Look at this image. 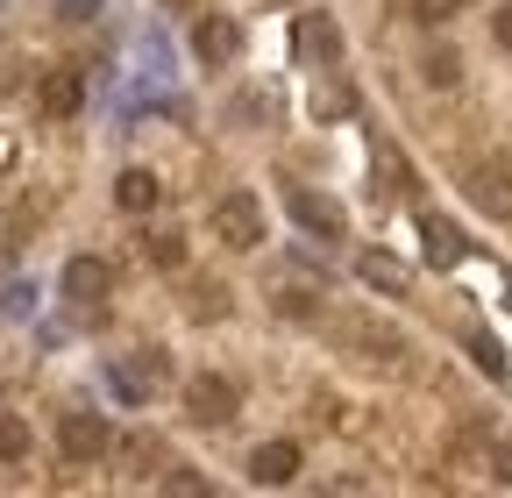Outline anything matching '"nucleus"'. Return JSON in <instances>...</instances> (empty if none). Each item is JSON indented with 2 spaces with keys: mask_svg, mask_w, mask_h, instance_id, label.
<instances>
[{
  "mask_svg": "<svg viewBox=\"0 0 512 498\" xmlns=\"http://www.w3.org/2000/svg\"><path fill=\"white\" fill-rule=\"evenodd\" d=\"M207 228L228 249H264V200H256V193H221L214 214H207Z\"/></svg>",
  "mask_w": 512,
  "mask_h": 498,
  "instance_id": "1",
  "label": "nucleus"
},
{
  "mask_svg": "<svg viewBox=\"0 0 512 498\" xmlns=\"http://www.w3.org/2000/svg\"><path fill=\"white\" fill-rule=\"evenodd\" d=\"M463 185H470V200H477L484 214L512 221V150H491V157H477V164L463 171Z\"/></svg>",
  "mask_w": 512,
  "mask_h": 498,
  "instance_id": "2",
  "label": "nucleus"
},
{
  "mask_svg": "<svg viewBox=\"0 0 512 498\" xmlns=\"http://www.w3.org/2000/svg\"><path fill=\"white\" fill-rule=\"evenodd\" d=\"M235 406H242V392L221 378V370H207V378H192V385H185V413L200 420V427H228Z\"/></svg>",
  "mask_w": 512,
  "mask_h": 498,
  "instance_id": "3",
  "label": "nucleus"
},
{
  "mask_svg": "<svg viewBox=\"0 0 512 498\" xmlns=\"http://www.w3.org/2000/svg\"><path fill=\"white\" fill-rule=\"evenodd\" d=\"M192 57H200V65H235L242 57V22L235 15H200L192 22Z\"/></svg>",
  "mask_w": 512,
  "mask_h": 498,
  "instance_id": "4",
  "label": "nucleus"
},
{
  "mask_svg": "<svg viewBox=\"0 0 512 498\" xmlns=\"http://www.w3.org/2000/svg\"><path fill=\"white\" fill-rule=\"evenodd\" d=\"M57 449H64V463H100L107 456V420L100 413H64L57 420Z\"/></svg>",
  "mask_w": 512,
  "mask_h": 498,
  "instance_id": "5",
  "label": "nucleus"
},
{
  "mask_svg": "<svg viewBox=\"0 0 512 498\" xmlns=\"http://www.w3.org/2000/svg\"><path fill=\"white\" fill-rule=\"evenodd\" d=\"M107 292H114V271L100 257H72V264H64V299H72L79 314H100Z\"/></svg>",
  "mask_w": 512,
  "mask_h": 498,
  "instance_id": "6",
  "label": "nucleus"
},
{
  "mask_svg": "<svg viewBox=\"0 0 512 498\" xmlns=\"http://www.w3.org/2000/svg\"><path fill=\"white\" fill-rule=\"evenodd\" d=\"M342 342L363 363H406V335L399 328H377V321H342Z\"/></svg>",
  "mask_w": 512,
  "mask_h": 498,
  "instance_id": "7",
  "label": "nucleus"
},
{
  "mask_svg": "<svg viewBox=\"0 0 512 498\" xmlns=\"http://www.w3.org/2000/svg\"><path fill=\"white\" fill-rule=\"evenodd\" d=\"M370 193H384V200H399V193H413V164H406V150L399 143H370Z\"/></svg>",
  "mask_w": 512,
  "mask_h": 498,
  "instance_id": "8",
  "label": "nucleus"
},
{
  "mask_svg": "<svg viewBox=\"0 0 512 498\" xmlns=\"http://www.w3.org/2000/svg\"><path fill=\"white\" fill-rule=\"evenodd\" d=\"M420 249H427L434 271H456L463 264V228L448 221V214H420Z\"/></svg>",
  "mask_w": 512,
  "mask_h": 498,
  "instance_id": "9",
  "label": "nucleus"
},
{
  "mask_svg": "<svg viewBox=\"0 0 512 498\" xmlns=\"http://www.w3.org/2000/svg\"><path fill=\"white\" fill-rule=\"evenodd\" d=\"M356 278H363L370 292H384V299H406V285H413V271L392 257V249H363V257H356Z\"/></svg>",
  "mask_w": 512,
  "mask_h": 498,
  "instance_id": "10",
  "label": "nucleus"
},
{
  "mask_svg": "<svg viewBox=\"0 0 512 498\" xmlns=\"http://www.w3.org/2000/svg\"><path fill=\"white\" fill-rule=\"evenodd\" d=\"M292 214H299V228H313V235H342L349 221H342V207L328 200V193H306V185H292Z\"/></svg>",
  "mask_w": 512,
  "mask_h": 498,
  "instance_id": "11",
  "label": "nucleus"
},
{
  "mask_svg": "<svg viewBox=\"0 0 512 498\" xmlns=\"http://www.w3.org/2000/svg\"><path fill=\"white\" fill-rule=\"evenodd\" d=\"M164 200V185H157V171H143V164H128L121 178H114V207L121 214H150Z\"/></svg>",
  "mask_w": 512,
  "mask_h": 498,
  "instance_id": "12",
  "label": "nucleus"
},
{
  "mask_svg": "<svg viewBox=\"0 0 512 498\" xmlns=\"http://www.w3.org/2000/svg\"><path fill=\"white\" fill-rule=\"evenodd\" d=\"M249 477L256 484H292L299 477V442H264V449L249 456Z\"/></svg>",
  "mask_w": 512,
  "mask_h": 498,
  "instance_id": "13",
  "label": "nucleus"
},
{
  "mask_svg": "<svg viewBox=\"0 0 512 498\" xmlns=\"http://www.w3.org/2000/svg\"><path fill=\"white\" fill-rule=\"evenodd\" d=\"M299 50L320 57V65H335V57H342V29L328 15H299Z\"/></svg>",
  "mask_w": 512,
  "mask_h": 498,
  "instance_id": "14",
  "label": "nucleus"
},
{
  "mask_svg": "<svg viewBox=\"0 0 512 498\" xmlns=\"http://www.w3.org/2000/svg\"><path fill=\"white\" fill-rule=\"evenodd\" d=\"M79 100H86V79H79V72H50V79H43V114L64 121V114H79Z\"/></svg>",
  "mask_w": 512,
  "mask_h": 498,
  "instance_id": "15",
  "label": "nucleus"
},
{
  "mask_svg": "<svg viewBox=\"0 0 512 498\" xmlns=\"http://www.w3.org/2000/svg\"><path fill=\"white\" fill-rule=\"evenodd\" d=\"M313 114H320V121H342V114H356V93H349L342 79H328V86H313Z\"/></svg>",
  "mask_w": 512,
  "mask_h": 498,
  "instance_id": "16",
  "label": "nucleus"
},
{
  "mask_svg": "<svg viewBox=\"0 0 512 498\" xmlns=\"http://www.w3.org/2000/svg\"><path fill=\"white\" fill-rule=\"evenodd\" d=\"M22 456H29V420L0 413V463H22Z\"/></svg>",
  "mask_w": 512,
  "mask_h": 498,
  "instance_id": "17",
  "label": "nucleus"
},
{
  "mask_svg": "<svg viewBox=\"0 0 512 498\" xmlns=\"http://www.w3.org/2000/svg\"><path fill=\"white\" fill-rule=\"evenodd\" d=\"M22 235H29V214H22V207H0V264L22 249Z\"/></svg>",
  "mask_w": 512,
  "mask_h": 498,
  "instance_id": "18",
  "label": "nucleus"
},
{
  "mask_svg": "<svg viewBox=\"0 0 512 498\" xmlns=\"http://www.w3.org/2000/svg\"><path fill=\"white\" fill-rule=\"evenodd\" d=\"M143 257H150L157 271H178V264H185V235H157V242H143Z\"/></svg>",
  "mask_w": 512,
  "mask_h": 498,
  "instance_id": "19",
  "label": "nucleus"
},
{
  "mask_svg": "<svg viewBox=\"0 0 512 498\" xmlns=\"http://www.w3.org/2000/svg\"><path fill=\"white\" fill-rule=\"evenodd\" d=\"M463 79V57L456 50H427V86H456Z\"/></svg>",
  "mask_w": 512,
  "mask_h": 498,
  "instance_id": "20",
  "label": "nucleus"
},
{
  "mask_svg": "<svg viewBox=\"0 0 512 498\" xmlns=\"http://www.w3.org/2000/svg\"><path fill=\"white\" fill-rule=\"evenodd\" d=\"M470 356H477V370H484V378H505V349H498L491 335H470Z\"/></svg>",
  "mask_w": 512,
  "mask_h": 498,
  "instance_id": "21",
  "label": "nucleus"
},
{
  "mask_svg": "<svg viewBox=\"0 0 512 498\" xmlns=\"http://www.w3.org/2000/svg\"><path fill=\"white\" fill-rule=\"evenodd\" d=\"M192 314H200V321H221V314H228V292H221V285H200V292H192Z\"/></svg>",
  "mask_w": 512,
  "mask_h": 498,
  "instance_id": "22",
  "label": "nucleus"
},
{
  "mask_svg": "<svg viewBox=\"0 0 512 498\" xmlns=\"http://www.w3.org/2000/svg\"><path fill=\"white\" fill-rule=\"evenodd\" d=\"M0 314H8V321H29V314H36V292H29V285H15L8 299H0Z\"/></svg>",
  "mask_w": 512,
  "mask_h": 498,
  "instance_id": "23",
  "label": "nucleus"
},
{
  "mask_svg": "<svg viewBox=\"0 0 512 498\" xmlns=\"http://www.w3.org/2000/svg\"><path fill=\"white\" fill-rule=\"evenodd\" d=\"M164 491H171V498H200V491H207V477H192V470H171V477H164Z\"/></svg>",
  "mask_w": 512,
  "mask_h": 498,
  "instance_id": "24",
  "label": "nucleus"
},
{
  "mask_svg": "<svg viewBox=\"0 0 512 498\" xmlns=\"http://www.w3.org/2000/svg\"><path fill=\"white\" fill-rule=\"evenodd\" d=\"M100 0H57V22H93Z\"/></svg>",
  "mask_w": 512,
  "mask_h": 498,
  "instance_id": "25",
  "label": "nucleus"
},
{
  "mask_svg": "<svg viewBox=\"0 0 512 498\" xmlns=\"http://www.w3.org/2000/svg\"><path fill=\"white\" fill-rule=\"evenodd\" d=\"M456 8H463V0H413V15H420V22H448Z\"/></svg>",
  "mask_w": 512,
  "mask_h": 498,
  "instance_id": "26",
  "label": "nucleus"
},
{
  "mask_svg": "<svg viewBox=\"0 0 512 498\" xmlns=\"http://www.w3.org/2000/svg\"><path fill=\"white\" fill-rule=\"evenodd\" d=\"M491 36H498V50H512V0H505V8L491 15Z\"/></svg>",
  "mask_w": 512,
  "mask_h": 498,
  "instance_id": "27",
  "label": "nucleus"
},
{
  "mask_svg": "<svg viewBox=\"0 0 512 498\" xmlns=\"http://www.w3.org/2000/svg\"><path fill=\"white\" fill-rule=\"evenodd\" d=\"M491 463H498V477L512 484V442H498V449H491Z\"/></svg>",
  "mask_w": 512,
  "mask_h": 498,
  "instance_id": "28",
  "label": "nucleus"
},
{
  "mask_svg": "<svg viewBox=\"0 0 512 498\" xmlns=\"http://www.w3.org/2000/svg\"><path fill=\"white\" fill-rule=\"evenodd\" d=\"M164 8H171V15H192V8H200V0H164Z\"/></svg>",
  "mask_w": 512,
  "mask_h": 498,
  "instance_id": "29",
  "label": "nucleus"
},
{
  "mask_svg": "<svg viewBox=\"0 0 512 498\" xmlns=\"http://www.w3.org/2000/svg\"><path fill=\"white\" fill-rule=\"evenodd\" d=\"M505 299H512V292H505Z\"/></svg>",
  "mask_w": 512,
  "mask_h": 498,
  "instance_id": "30",
  "label": "nucleus"
}]
</instances>
